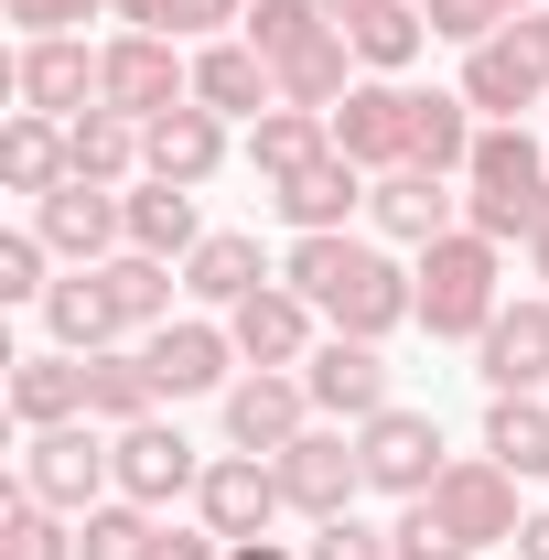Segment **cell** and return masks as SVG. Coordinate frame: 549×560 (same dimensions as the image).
I'll return each mask as SVG.
<instances>
[{
  "label": "cell",
  "instance_id": "6da1fadb",
  "mask_svg": "<svg viewBox=\"0 0 549 560\" xmlns=\"http://www.w3.org/2000/svg\"><path fill=\"white\" fill-rule=\"evenodd\" d=\"M280 280L335 324V335H399V324H420V270H399L388 248H366V237H291V259H280Z\"/></svg>",
  "mask_w": 549,
  "mask_h": 560
},
{
  "label": "cell",
  "instance_id": "7a4b0ae2",
  "mask_svg": "<svg viewBox=\"0 0 549 560\" xmlns=\"http://www.w3.org/2000/svg\"><path fill=\"white\" fill-rule=\"evenodd\" d=\"M464 226L475 237H539L549 226V140H528L517 119H495L475 140V173H464Z\"/></svg>",
  "mask_w": 549,
  "mask_h": 560
},
{
  "label": "cell",
  "instance_id": "3957f363",
  "mask_svg": "<svg viewBox=\"0 0 549 560\" xmlns=\"http://www.w3.org/2000/svg\"><path fill=\"white\" fill-rule=\"evenodd\" d=\"M495 270H506V248H495V237H475V226L431 237V248H420V324H431L442 346H464V335H484V324L506 313V291H495Z\"/></svg>",
  "mask_w": 549,
  "mask_h": 560
},
{
  "label": "cell",
  "instance_id": "277c9868",
  "mask_svg": "<svg viewBox=\"0 0 549 560\" xmlns=\"http://www.w3.org/2000/svg\"><path fill=\"white\" fill-rule=\"evenodd\" d=\"M195 97V66L173 55V33H119V44H97V108H119V119H173Z\"/></svg>",
  "mask_w": 549,
  "mask_h": 560
},
{
  "label": "cell",
  "instance_id": "5b68a950",
  "mask_svg": "<svg viewBox=\"0 0 549 560\" xmlns=\"http://www.w3.org/2000/svg\"><path fill=\"white\" fill-rule=\"evenodd\" d=\"M22 486L44 495V506H66V517H86V506H108V495H119V453L97 442V420L33 431V442H22Z\"/></svg>",
  "mask_w": 549,
  "mask_h": 560
},
{
  "label": "cell",
  "instance_id": "8992f818",
  "mask_svg": "<svg viewBox=\"0 0 549 560\" xmlns=\"http://www.w3.org/2000/svg\"><path fill=\"white\" fill-rule=\"evenodd\" d=\"M355 453H366V486L399 495V506L442 486V420L431 410H399V399H388L377 420H355Z\"/></svg>",
  "mask_w": 549,
  "mask_h": 560
},
{
  "label": "cell",
  "instance_id": "52a82bcc",
  "mask_svg": "<svg viewBox=\"0 0 549 560\" xmlns=\"http://www.w3.org/2000/svg\"><path fill=\"white\" fill-rule=\"evenodd\" d=\"M355 486H366V453H355V431H302L291 453H280V495H291V517H355Z\"/></svg>",
  "mask_w": 549,
  "mask_h": 560
},
{
  "label": "cell",
  "instance_id": "ba28073f",
  "mask_svg": "<svg viewBox=\"0 0 549 560\" xmlns=\"http://www.w3.org/2000/svg\"><path fill=\"white\" fill-rule=\"evenodd\" d=\"M302 431H313V388H302V366H248V377L226 388V442H237V453H270V464H280Z\"/></svg>",
  "mask_w": 549,
  "mask_h": 560
},
{
  "label": "cell",
  "instance_id": "9c48e42d",
  "mask_svg": "<svg viewBox=\"0 0 549 560\" xmlns=\"http://www.w3.org/2000/svg\"><path fill=\"white\" fill-rule=\"evenodd\" d=\"M280 506H291V495H280V464H270V453H215L206 486H195V517H206L226 550H237V539H270Z\"/></svg>",
  "mask_w": 549,
  "mask_h": 560
},
{
  "label": "cell",
  "instance_id": "30bf717a",
  "mask_svg": "<svg viewBox=\"0 0 549 560\" xmlns=\"http://www.w3.org/2000/svg\"><path fill=\"white\" fill-rule=\"evenodd\" d=\"M140 355H151L162 399H206V388H237L226 366H248V355H237V335H226V313H184V324L140 335Z\"/></svg>",
  "mask_w": 549,
  "mask_h": 560
},
{
  "label": "cell",
  "instance_id": "8fae6325",
  "mask_svg": "<svg viewBox=\"0 0 549 560\" xmlns=\"http://www.w3.org/2000/svg\"><path fill=\"white\" fill-rule=\"evenodd\" d=\"M33 226H44V248H55L66 270H97V259L130 248V206H119L108 184H55V195L33 206Z\"/></svg>",
  "mask_w": 549,
  "mask_h": 560
},
{
  "label": "cell",
  "instance_id": "7c38bea8",
  "mask_svg": "<svg viewBox=\"0 0 549 560\" xmlns=\"http://www.w3.org/2000/svg\"><path fill=\"white\" fill-rule=\"evenodd\" d=\"M431 506L475 539V550H506L517 528H528V506H517V475L495 464V453H464V464H442V486H431Z\"/></svg>",
  "mask_w": 549,
  "mask_h": 560
},
{
  "label": "cell",
  "instance_id": "4fadbf2b",
  "mask_svg": "<svg viewBox=\"0 0 549 560\" xmlns=\"http://www.w3.org/2000/svg\"><path fill=\"white\" fill-rule=\"evenodd\" d=\"M302 388H313V420H377L388 410V355L366 346V335H324V346L302 355Z\"/></svg>",
  "mask_w": 549,
  "mask_h": 560
},
{
  "label": "cell",
  "instance_id": "5bb4252c",
  "mask_svg": "<svg viewBox=\"0 0 549 560\" xmlns=\"http://www.w3.org/2000/svg\"><path fill=\"white\" fill-rule=\"evenodd\" d=\"M108 453H119V495H130V506H151V517H162L173 495H195V486H206V453H195L173 420H130Z\"/></svg>",
  "mask_w": 549,
  "mask_h": 560
},
{
  "label": "cell",
  "instance_id": "9a60e30c",
  "mask_svg": "<svg viewBox=\"0 0 549 560\" xmlns=\"http://www.w3.org/2000/svg\"><path fill=\"white\" fill-rule=\"evenodd\" d=\"M475 355H484V388H495V399H549V291L506 302L475 335Z\"/></svg>",
  "mask_w": 549,
  "mask_h": 560
},
{
  "label": "cell",
  "instance_id": "2e32d148",
  "mask_svg": "<svg viewBox=\"0 0 549 560\" xmlns=\"http://www.w3.org/2000/svg\"><path fill=\"white\" fill-rule=\"evenodd\" d=\"M335 151L366 162V173H399L410 162V86L399 75H355L344 108H335Z\"/></svg>",
  "mask_w": 549,
  "mask_h": 560
},
{
  "label": "cell",
  "instance_id": "e0dca14e",
  "mask_svg": "<svg viewBox=\"0 0 549 560\" xmlns=\"http://www.w3.org/2000/svg\"><path fill=\"white\" fill-rule=\"evenodd\" d=\"M366 162H344V151H324V162H302V173H280L270 184V206H280V226L291 237H344V215L366 206Z\"/></svg>",
  "mask_w": 549,
  "mask_h": 560
},
{
  "label": "cell",
  "instance_id": "ac0fdd59",
  "mask_svg": "<svg viewBox=\"0 0 549 560\" xmlns=\"http://www.w3.org/2000/svg\"><path fill=\"white\" fill-rule=\"evenodd\" d=\"M140 173H151V184H184V195H206L215 173H226V119L184 97L173 119H151V130H140Z\"/></svg>",
  "mask_w": 549,
  "mask_h": 560
},
{
  "label": "cell",
  "instance_id": "d6986e66",
  "mask_svg": "<svg viewBox=\"0 0 549 560\" xmlns=\"http://www.w3.org/2000/svg\"><path fill=\"white\" fill-rule=\"evenodd\" d=\"M313 324H324V313H313L291 280H259V291L226 313V335H237V355H248V366H302V355L324 346Z\"/></svg>",
  "mask_w": 549,
  "mask_h": 560
},
{
  "label": "cell",
  "instance_id": "ffe728a7",
  "mask_svg": "<svg viewBox=\"0 0 549 560\" xmlns=\"http://www.w3.org/2000/svg\"><path fill=\"white\" fill-rule=\"evenodd\" d=\"M11 97L44 108V119H75V108H97V55H86L75 33H33V44L11 55Z\"/></svg>",
  "mask_w": 549,
  "mask_h": 560
},
{
  "label": "cell",
  "instance_id": "44dd1931",
  "mask_svg": "<svg viewBox=\"0 0 549 560\" xmlns=\"http://www.w3.org/2000/svg\"><path fill=\"white\" fill-rule=\"evenodd\" d=\"M366 215H377V237H388V248H431V237H453V226H464V195H453L442 173H410V162H399V173H377V184H366Z\"/></svg>",
  "mask_w": 549,
  "mask_h": 560
},
{
  "label": "cell",
  "instance_id": "7402d4cb",
  "mask_svg": "<svg viewBox=\"0 0 549 560\" xmlns=\"http://www.w3.org/2000/svg\"><path fill=\"white\" fill-rule=\"evenodd\" d=\"M195 108H215V119H270L280 108V66L248 33H215L206 55H195Z\"/></svg>",
  "mask_w": 549,
  "mask_h": 560
},
{
  "label": "cell",
  "instance_id": "603a6c76",
  "mask_svg": "<svg viewBox=\"0 0 549 560\" xmlns=\"http://www.w3.org/2000/svg\"><path fill=\"white\" fill-rule=\"evenodd\" d=\"M475 97H464V86H431V97H420L410 86V173H442V184H464V173H475Z\"/></svg>",
  "mask_w": 549,
  "mask_h": 560
},
{
  "label": "cell",
  "instance_id": "cb8c5ba5",
  "mask_svg": "<svg viewBox=\"0 0 549 560\" xmlns=\"http://www.w3.org/2000/svg\"><path fill=\"white\" fill-rule=\"evenodd\" d=\"M11 420H22V431H66V420H86V355H66V346L11 355Z\"/></svg>",
  "mask_w": 549,
  "mask_h": 560
},
{
  "label": "cell",
  "instance_id": "d4e9b609",
  "mask_svg": "<svg viewBox=\"0 0 549 560\" xmlns=\"http://www.w3.org/2000/svg\"><path fill=\"white\" fill-rule=\"evenodd\" d=\"M0 184L11 195H55V184H75V162H66V119H44V108H11L0 119Z\"/></svg>",
  "mask_w": 549,
  "mask_h": 560
},
{
  "label": "cell",
  "instance_id": "484cf974",
  "mask_svg": "<svg viewBox=\"0 0 549 560\" xmlns=\"http://www.w3.org/2000/svg\"><path fill=\"white\" fill-rule=\"evenodd\" d=\"M66 162H75V184L130 195V184H140V119H119V108H75V119H66Z\"/></svg>",
  "mask_w": 549,
  "mask_h": 560
},
{
  "label": "cell",
  "instance_id": "4316f807",
  "mask_svg": "<svg viewBox=\"0 0 549 560\" xmlns=\"http://www.w3.org/2000/svg\"><path fill=\"white\" fill-rule=\"evenodd\" d=\"M44 335H55L66 355H97V346H119L130 324H119V302H108V280H97V270H66L55 291H44Z\"/></svg>",
  "mask_w": 549,
  "mask_h": 560
},
{
  "label": "cell",
  "instance_id": "83f0119b",
  "mask_svg": "<svg viewBox=\"0 0 549 560\" xmlns=\"http://www.w3.org/2000/svg\"><path fill=\"white\" fill-rule=\"evenodd\" d=\"M119 206H130V248H151V259H195V248H206V215H195L184 184H151V173H140Z\"/></svg>",
  "mask_w": 549,
  "mask_h": 560
},
{
  "label": "cell",
  "instance_id": "f1b7e54d",
  "mask_svg": "<svg viewBox=\"0 0 549 560\" xmlns=\"http://www.w3.org/2000/svg\"><path fill=\"white\" fill-rule=\"evenodd\" d=\"M151 399H162V377H151L140 346H97V355H86V420L130 431V420H151Z\"/></svg>",
  "mask_w": 549,
  "mask_h": 560
},
{
  "label": "cell",
  "instance_id": "f546056e",
  "mask_svg": "<svg viewBox=\"0 0 549 560\" xmlns=\"http://www.w3.org/2000/svg\"><path fill=\"white\" fill-rule=\"evenodd\" d=\"M464 97H475L484 119H517V108H539V97H549V75L528 66L506 33H495V44H475V55H464Z\"/></svg>",
  "mask_w": 549,
  "mask_h": 560
},
{
  "label": "cell",
  "instance_id": "4dcf8cb0",
  "mask_svg": "<svg viewBox=\"0 0 549 560\" xmlns=\"http://www.w3.org/2000/svg\"><path fill=\"white\" fill-rule=\"evenodd\" d=\"M259 280H270V259H259V237H237V226H226V237H206V248L184 259V291H195L206 313H237Z\"/></svg>",
  "mask_w": 549,
  "mask_h": 560
},
{
  "label": "cell",
  "instance_id": "1f68e13d",
  "mask_svg": "<svg viewBox=\"0 0 549 560\" xmlns=\"http://www.w3.org/2000/svg\"><path fill=\"white\" fill-rule=\"evenodd\" d=\"M97 280H108V302H119V324L130 335H162L173 324V259H151V248H119V259H97Z\"/></svg>",
  "mask_w": 549,
  "mask_h": 560
},
{
  "label": "cell",
  "instance_id": "d6a6232c",
  "mask_svg": "<svg viewBox=\"0 0 549 560\" xmlns=\"http://www.w3.org/2000/svg\"><path fill=\"white\" fill-rule=\"evenodd\" d=\"M344 86H355V44H344V33H313L302 55H280V108H324V119H335Z\"/></svg>",
  "mask_w": 549,
  "mask_h": 560
},
{
  "label": "cell",
  "instance_id": "836d02e7",
  "mask_svg": "<svg viewBox=\"0 0 549 560\" xmlns=\"http://www.w3.org/2000/svg\"><path fill=\"white\" fill-rule=\"evenodd\" d=\"M344 44H355V66H366V75H410L420 44H431V11H420V0H388V11L344 22Z\"/></svg>",
  "mask_w": 549,
  "mask_h": 560
},
{
  "label": "cell",
  "instance_id": "e575fe53",
  "mask_svg": "<svg viewBox=\"0 0 549 560\" xmlns=\"http://www.w3.org/2000/svg\"><path fill=\"white\" fill-rule=\"evenodd\" d=\"M324 151H335V119H324V108H270V119H248V162H259V173H302V162H324Z\"/></svg>",
  "mask_w": 549,
  "mask_h": 560
},
{
  "label": "cell",
  "instance_id": "d590c367",
  "mask_svg": "<svg viewBox=\"0 0 549 560\" xmlns=\"http://www.w3.org/2000/svg\"><path fill=\"white\" fill-rule=\"evenodd\" d=\"M0 560H75L66 506H44L33 486H11V495H0Z\"/></svg>",
  "mask_w": 549,
  "mask_h": 560
},
{
  "label": "cell",
  "instance_id": "8d00e7d4",
  "mask_svg": "<svg viewBox=\"0 0 549 560\" xmlns=\"http://www.w3.org/2000/svg\"><path fill=\"white\" fill-rule=\"evenodd\" d=\"M484 453L528 486V475H549V399H495L484 410Z\"/></svg>",
  "mask_w": 549,
  "mask_h": 560
},
{
  "label": "cell",
  "instance_id": "74e56055",
  "mask_svg": "<svg viewBox=\"0 0 549 560\" xmlns=\"http://www.w3.org/2000/svg\"><path fill=\"white\" fill-rule=\"evenodd\" d=\"M151 539H162V517L130 506V495H108V506L75 517V560H151Z\"/></svg>",
  "mask_w": 549,
  "mask_h": 560
},
{
  "label": "cell",
  "instance_id": "f35d334b",
  "mask_svg": "<svg viewBox=\"0 0 549 560\" xmlns=\"http://www.w3.org/2000/svg\"><path fill=\"white\" fill-rule=\"evenodd\" d=\"M237 33L280 66V55H302L313 33H335V11H324V0H248V22H237Z\"/></svg>",
  "mask_w": 549,
  "mask_h": 560
},
{
  "label": "cell",
  "instance_id": "ab89813d",
  "mask_svg": "<svg viewBox=\"0 0 549 560\" xmlns=\"http://www.w3.org/2000/svg\"><path fill=\"white\" fill-rule=\"evenodd\" d=\"M388 539H399V560H475V539H464L431 495H410V506H399V528H388Z\"/></svg>",
  "mask_w": 549,
  "mask_h": 560
},
{
  "label": "cell",
  "instance_id": "60d3db41",
  "mask_svg": "<svg viewBox=\"0 0 549 560\" xmlns=\"http://www.w3.org/2000/svg\"><path fill=\"white\" fill-rule=\"evenodd\" d=\"M55 248H44V226H11V237H0V302H33V313H44V291H55Z\"/></svg>",
  "mask_w": 549,
  "mask_h": 560
},
{
  "label": "cell",
  "instance_id": "b9f144b4",
  "mask_svg": "<svg viewBox=\"0 0 549 560\" xmlns=\"http://www.w3.org/2000/svg\"><path fill=\"white\" fill-rule=\"evenodd\" d=\"M420 11H431V44H464V55H475V44H495V33L517 22L506 0H420Z\"/></svg>",
  "mask_w": 549,
  "mask_h": 560
},
{
  "label": "cell",
  "instance_id": "7bdbcfd3",
  "mask_svg": "<svg viewBox=\"0 0 549 560\" xmlns=\"http://www.w3.org/2000/svg\"><path fill=\"white\" fill-rule=\"evenodd\" d=\"M302 560H399V539H388V528H366V517H324Z\"/></svg>",
  "mask_w": 549,
  "mask_h": 560
},
{
  "label": "cell",
  "instance_id": "ee69618b",
  "mask_svg": "<svg viewBox=\"0 0 549 560\" xmlns=\"http://www.w3.org/2000/svg\"><path fill=\"white\" fill-rule=\"evenodd\" d=\"M11 22H22V44L33 33H75V22H97V11H119V0H0Z\"/></svg>",
  "mask_w": 549,
  "mask_h": 560
},
{
  "label": "cell",
  "instance_id": "f6af8a7d",
  "mask_svg": "<svg viewBox=\"0 0 549 560\" xmlns=\"http://www.w3.org/2000/svg\"><path fill=\"white\" fill-rule=\"evenodd\" d=\"M151 560H226V539L195 517V528H162V539H151Z\"/></svg>",
  "mask_w": 549,
  "mask_h": 560
},
{
  "label": "cell",
  "instance_id": "bcb514c9",
  "mask_svg": "<svg viewBox=\"0 0 549 560\" xmlns=\"http://www.w3.org/2000/svg\"><path fill=\"white\" fill-rule=\"evenodd\" d=\"M226 22H248V0H173V33H226Z\"/></svg>",
  "mask_w": 549,
  "mask_h": 560
},
{
  "label": "cell",
  "instance_id": "7dc6e473",
  "mask_svg": "<svg viewBox=\"0 0 549 560\" xmlns=\"http://www.w3.org/2000/svg\"><path fill=\"white\" fill-rule=\"evenodd\" d=\"M506 44H517V55L549 75V11H517V22H506Z\"/></svg>",
  "mask_w": 549,
  "mask_h": 560
},
{
  "label": "cell",
  "instance_id": "c3c4849f",
  "mask_svg": "<svg viewBox=\"0 0 549 560\" xmlns=\"http://www.w3.org/2000/svg\"><path fill=\"white\" fill-rule=\"evenodd\" d=\"M119 22L130 33H173V0H119Z\"/></svg>",
  "mask_w": 549,
  "mask_h": 560
},
{
  "label": "cell",
  "instance_id": "681fc988",
  "mask_svg": "<svg viewBox=\"0 0 549 560\" xmlns=\"http://www.w3.org/2000/svg\"><path fill=\"white\" fill-rule=\"evenodd\" d=\"M517 560H549V506H528V528H517Z\"/></svg>",
  "mask_w": 549,
  "mask_h": 560
},
{
  "label": "cell",
  "instance_id": "f907efd6",
  "mask_svg": "<svg viewBox=\"0 0 549 560\" xmlns=\"http://www.w3.org/2000/svg\"><path fill=\"white\" fill-rule=\"evenodd\" d=\"M226 560H302V550H280V539H237Z\"/></svg>",
  "mask_w": 549,
  "mask_h": 560
},
{
  "label": "cell",
  "instance_id": "816d5d0a",
  "mask_svg": "<svg viewBox=\"0 0 549 560\" xmlns=\"http://www.w3.org/2000/svg\"><path fill=\"white\" fill-rule=\"evenodd\" d=\"M324 11H335V33H344V22H366V11H388V0H324Z\"/></svg>",
  "mask_w": 549,
  "mask_h": 560
},
{
  "label": "cell",
  "instance_id": "f5cc1de1",
  "mask_svg": "<svg viewBox=\"0 0 549 560\" xmlns=\"http://www.w3.org/2000/svg\"><path fill=\"white\" fill-rule=\"evenodd\" d=\"M528 270H539V291H549V226H539V237H528Z\"/></svg>",
  "mask_w": 549,
  "mask_h": 560
},
{
  "label": "cell",
  "instance_id": "db71d44e",
  "mask_svg": "<svg viewBox=\"0 0 549 560\" xmlns=\"http://www.w3.org/2000/svg\"><path fill=\"white\" fill-rule=\"evenodd\" d=\"M506 11H539V0H506Z\"/></svg>",
  "mask_w": 549,
  "mask_h": 560
}]
</instances>
